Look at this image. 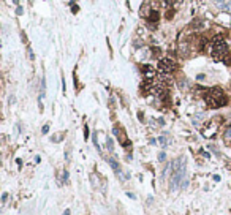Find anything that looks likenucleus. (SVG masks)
<instances>
[{
  "label": "nucleus",
  "mask_w": 231,
  "mask_h": 215,
  "mask_svg": "<svg viewBox=\"0 0 231 215\" xmlns=\"http://www.w3.org/2000/svg\"><path fill=\"white\" fill-rule=\"evenodd\" d=\"M13 3H16V5H17V3H19V2H17V0H13Z\"/></svg>",
  "instance_id": "obj_24"
},
{
  "label": "nucleus",
  "mask_w": 231,
  "mask_h": 215,
  "mask_svg": "<svg viewBox=\"0 0 231 215\" xmlns=\"http://www.w3.org/2000/svg\"><path fill=\"white\" fill-rule=\"evenodd\" d=\"M7 199H8V193H3L2 195V201H3V203H7Z\"/></svg>",
  "instance_id": "obj_18"
},
{
  "label": "nucleus",
  "mask_w": 231,
  "mask_h": 215,
  "mask_svg": "<svg viewBox=\"0 0 231 215\" xmlns=\"http://www.w3.org/2000/svg\"><path fill=\"white\" fill-rule=\"evenodd\" d=\"M200 25H203V21H200V19H195L192 22V27L193 29H200Z\"/></svg>",
  "instance_id": "obj_8"
},
{
  "label": "nucleus",
  "mask_w": 231,
  "mask_h": 215,
  "mask_svg": "<svg viewBox=\"0 0 231 215\" xmlns=\"http://www.w3.org/2000/svg\"><path fill=\"white\" fill-rule=\"evenodd\" d=\"M29 57H30V59H33V52H32V49H30V48H29Z\"/></svg>",
  "instance_id": "obj_22"
},
{
  "label": "nucleus",
  "mask_w": 231,
  "mask_h": 215,
  "mask_svg": "<svg viewBox=\"0 0 231 215\" xmlns=\"http://www.w3.org/2000/svg\"><path fill=\"white\" fill-rule=\"evenodd\" d=\"M84 138H86V139H89V128H87V127L84 128Z\"/></svg>",
  "instance_id": "obj_14"
},
{
  "label": "nucleus",
  "mask_w": 231,
  "mask_h": 215,
  "mask_svg": "<svg viewBox=\"0 0 231 215\" xmlns=\"http://www.w3.org/2000/svg\"><path fill=\"white\" fill-rule=\"evenodd\" d=\"M142 71H144L146 77H150V79H154V68H152V67L144 65V67H142Z\"/></svg>",
  "instance_id": "obj_6"
},
{
  "label": "nucleus",
  "mask_w": 231,
  "mask_h": 215,
  "mask_svg": "<svg viewBox=\"0 0 231 215\" xmlns=\"http://www.w3.org/2000/svg\"><path fill=\"white\" fill-rule=\"evenodd\" d=\"M109 164H111V168H113L116 172H119V171H121V168H119V163L116 161V160H113V158H111V160H109Z\"/></svg>",
  "instance_id": "obj_7"
},
{
  "label": "nucleus",
  "mask_w": 231,
  "mask_h": 215,
  "mask_svg": "<svg viewBox=\"0 0 231 215\" xmlns=\"http://www.w3.org/2000/svg\"><path fill=\"white\" fill-rule=\"evenodd\" d=\"M92 139H94V144H95V147L100 150V146H98V139H97V133H94V136H92Z\"/></svg>",
  "instance_id": "obj_11"
},
{
  "label": "nucleus",
  "mask_w": 231,
  "mask_h": 215,
  "mask_svg": "<svg viewBox=\"0 0 231 215\" xmlns=\"http://www.w3.org/2000/svg\"><path fill=\"white\" fill-rule=\"evenodd\" d=\"M62 174H63V182H68V172H67V171H63Z\"/></svg>",
  "instance_id": "obj_15"
},
{
  "label": "nucleus",
  "mask_w": 231,
  "mask_h": 215,
  "mask_svg": "<svg viewBox=\"0 0 231 215\" xmlns=\"http://www.w3.org/2000/svg\"><path fill=\"white\" fill-rule=\"evenodd\" d=\"M165 158H166V155H165L163 152H161V153L158 155V160H160V161H163V160H165Z\"/></svg>",
  "instance_id": "obj_17"
},
{
  "label": "nucleus",
  "mask_w": 231,
  "mask_h": 215,
  "mask_svg": "<svg viewBox=\"0 0 231 215\" xmlns=\"http://www.w3.org/2000/svg\"><path fill=\"white\" fill-rule=\"evenodd\" d=\"M158 70L161 73H165V75H168V73H173L174 70H176V63L171 60V59H160Z\"/></svg>",
  "instance_id": "obj_4"
},
{
  "label": "nucleus",
  "mask_w": 231,
  "mask_h": 215,
  "mask_svg": "<svg viewBox=\"0 0 231 215\" xmlns=\"http://www.w3.org/2000/svg\"><path fill=\"white\" fill-rule=\"evenodd\" d=\"M154 56H160V49L158 48H154Z\"/></svg>",
  "instance_id": "obj_20"
},
{
  "label": "nucleus",
  "mask_w": 231,
  "mask_h": 215,
  "mask_svg": "<svg viewBox=\"0 0 231 215\" xmlns=\"http://www.w3.org/2000/svg\"><path fill=\"white\" fill-rule=\"evenodd\" d=\"M182 2H184V0H173V3H174V5H181Z\"/></svg>",
  "instance_id": "obj_21"
},
{
  "label": "nucleus",
  "mask_w": 231,
  "mask_h": 215,
  "mask_svg": "<svg viewBox=\"0 0 231 215\" xmlns=\"http://www.w3.org/2000/svg\"><path fill=\"white\" fill-rule=\"evenodd\" d=\"M60 138H62V133H59V135H55L52 138V141H54V143H59V139H60Z\"/></svg>",
  "instance_id": "obj_13"
},
{
  "label": "nucleus",
  "mask_w": 231,
  "mask_h": 215,
  "mask_svg": "<svg viewBox=\"0 0 231 215\" xmlns=\"http://www.w3.org/2000/svg\"><path fill=\"white\" fill-rule=\"evenodd\" d=\"M223 62L226 63V65H231V52H228V54H226V56H225Z\"/></svg>",
  "instance_id": "obj_10"
},
{
  "label": "nucleus",
  "mask_w": 231,
  "mask_h": 215,
  "mask_svg": "<svg viewBox=\"0 0 231 215\" xmlns=\"http://www.w3.org/2000/svg\"><path fill=\"white\" fill-rule=\"evenodd\" d=\"M41 131H43V135H46V133H48V131H49V125H44V127H43V130H41Z\"/></svg>",
  "instance_id": "obj_16"
},
{
  "label": "nucleus",
  "mask_w": 231,
  "mask_h": 215,
  "mask_svg": "<svg viewBox=\"0 0 231 215\" xmlns=\"http://www.w3.org/2000/svg\"><path fill=\"white\" fill-rule=\"evenodd\" d=\"M226 54H228V48H226L223 36L217 35L214 38V44H212V57L215 60H223Z\"/></svg>",
  "instance_id": "obj_3"
},
{
  "label": "nucleus",
  "mask_w": 231,
  "mask_h": 215,
  "mask_svg": "<svg viewBox=\"0 0 231 215\" xmlns=\"http://www.w3.org/2000/svg\"><path fill=\"white\" fill-rule=\"evenodd\" d=\"M147 19H149L150 29H157V22H158V19H160V14H158V11H157V10L150 11V13H149V16H147Z\"/></svg>",
  "instance_id": "obj_5"
},
{
  "label": "nucleus",
  "mask_w": 231,
  "mask_h": 215,
  "mask_svg": "<svg viewBox=\"0 0 231 215\" xmlns=\"http://www.w3.org/2000/svg\"><path fill=\"white\" fill-rule=\"evenodd\" d=\"M173 14H174V13H173V10H171V11L166 13V17H168V19H171V17H173Z\"/></svg>",
  "instance_id": "obj_19"
},
{
  "label": "nucleus",
  "mask_w": 231,
  "mask_h": 215,
  "mask_svg": "<svg viewBox=\"0 0 231 215\" xmlns=\"http://www.w3.org/2000/svg\"><path fill=\"white\" fill-rule=\"evenodd\" d=\"M106 146H108V150H109V152H113V150H114L113 139H111V138H108V139H106Z\"/></svg>",
  "instance_id": "obj_9"
},
{
  "label": "nucleus",
  "mask_w": 231,
  "mask_h": 215,
  "mask_svg": "<svg viewBox=\"0 0 231 215\" xmlns=\"http://www.w3.org/2000/svg\"><path fill=\"white\" fill-rule=\"evenodd\" d=\"M185 169H187V161L185 157H181L179 160L173 163V176H171V191H174L177 187H185L188 185V182L185 179Z\"/></svg>",
  "instance_id": "obj_1"
},
{
  "label": "nucleus",
  "mask_w": 231,
  "mask_h": 215,
  "mask_svg": "<svg viewBox=\"0 0 231 215\" xmlns=\"http://www.w3.org/2000/svg\"><path fill=\"white\" fill-rule=\"evenodd\" d=\"M63 215H70V210H65V212H63Z\"/></svg>",
  "instance_id": "obj_23"
},
{
  "label": "nucleus",
  "mask_w": 231,
  "mask_h": 215,
  "mask_svg": "<svg viewBox=\"0 0 231 215\" xmlns=\"http://www.w3.org/2000/svg\"><path fill=\"white\" fill-rule=\"evenodd\" d=\"M225 138H226V139H231V127H230V128H226V131H225Z\"/></svg>",
  "instance_id": "obj_12"
},
{
  "label": "nucleus",
  "mask_w": 231,
  "mask_h": 215,
  "mask_svg": "<svg viewBox=\"0 0 231 215\" xmlns=\"http://www.w3.org/2000/svg\"><path fill=\"white\" fill-rule=\"evenodd\" d=\"M206 101H207V104H209L211 108H222V106H225V104L228 103V98L225 97L223 90L219 89V87H215V89L207 90Z\"/></svg>",
  "instance_id": "obj_2"
}]
</instances>
